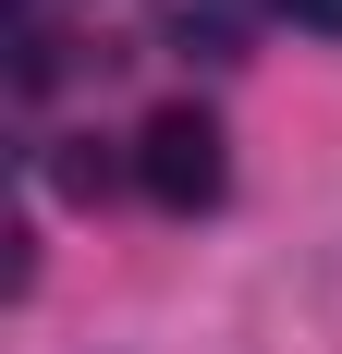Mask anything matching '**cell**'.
Masks as SVG:
<instances>
[{
	"mask_svg": "<svg viewBox=\"0 0 342 354\" xmlns=\"http://www.w3.org/2000/svg\"><path fill=\"white\" fill-rule=\"evenodd\" d=\"M220 171H233V159H220V122H208L196 98H183V110H159V122L135 135V183L159 196L171 220H196L208 196H220Z\"/></svg>",
	"mask_w": 342,
	"mask_h": 354,
	"instance_id": "cell-1",
	"label": "cell"
},
{
	"mask_svg": "<svg viewBox=\"0 0 342 354\" xmlns=\"http://www.w3.org/2000/svg\"><path fill=\"white\" fill-rule=\"evenodd\" d=\"M281 0H159V37L171 49H196V62H244L257 37H269Z\"/></svg>",
	"mask_w": 342,
	"mask_h": 354,
	"instance_id": "cell-2",
	"label": "cell"
},
{
	"mask_svg": "<svg viewBox=\"0 0 342 354\" xmlns=\"http://www.w3.org/2000/svg\"><path fill=\"white\" fill-rule=\"evenodd\" d=\"M49 183H62V196H110V159H98V147H86V135H73L62 159H49Z\"/></svg>",
	"mask_w": 342,
	"mask_h": 354,
	"instance_id": "cell-3",
	"label": "cell"
},
{
	"mask_svg": "<svg viewBox=\"0 0 342 354\" xmlns=\"http://www.w3.org/2000/svg\"><path fill=\"white\" fill-rule=\"evenodd\" d=\"M294 25H318V37H342V0H281Z\"/></svg>",
	"mask_w": 342,
	"mask_h": 354,
	"instance_id": "cell-4",
	"label": "cell"
}]
</instances>
